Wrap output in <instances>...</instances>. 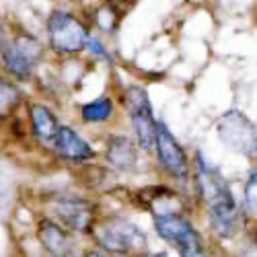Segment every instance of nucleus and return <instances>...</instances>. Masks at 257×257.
Segmentation results:
<instances>
[{
    "label": "nucleus",
    "instance_id": "nucleus-16",
    "mask_svg": "<svg viewBox=\"0 0 257 257\" xmlns=\"http://www.w3.org/2000/svg\"><path fill=\"white\" fill-rule=\"evenodd\" d=\"M121 17H123V15H119V13H117V11H113L111 7L103 5V7L95 9V13H93V23H95V27H97L101 33L111 35V33H115V31H117Z\"/></svg>",
    "mask_w": 257,
    "mask_h": 257
},
{
    "label": "nucleus",
    "instance_id": "nucleus-15",
    "mask_svg": "<svg viewBox=\"0 0 257 257\" xmlns=\"http://www.w3.org/2000/svg\"><path fill=\"white\" fill-rule=\"evenodd\" d=\"M21 103V91L17 87V82L0 76V119L9 117Z\"/></svg>",
    "mask_w": 257,
    "mask_h": 257
},
{
    "label": "nucleus",
    "instance_id": "nucleus-4",
    "mask_svg": "<svg viewBox=\"0 0 257 257\" xmlns=\"http://www.w3.org/2000/svg\"><path fill=\"white\" fill-rule=\"evenodd\" d=\"M153 155H155L159 171L167 179H171L181 189L191 183V175H194V159H189L185 146L179 142V138L173 132L169 130L165 121L157 123Z\"/></svg>",
    "mask_w": 257,
    "mask_h": 257
},
{
    "label": "nucleus",
    "instance_id": "nucleus-20",
    "mask_svg": "<svg viewBox=\"0 0 257 257\" xmlns=\"http://www.w3.org/2000/svg\"><path fill=\"white\" fill-rule=\"evenodd\" d=\"M82 257H109V255H105V253L99 251V249H91V251H87V253H82Z\"/></svg>",
    "mask_w": 257,
    "mask_h": 257
},
{
    "label": "nucleus",
    "instance_id": "nucleus-21",
    "mask_svg": "<svg viewBox=\"0 0 257 257\" xmlns=\"http://www.w3.org/2000/svg\"><path fill=\"white\" fill-rule=\"evenodd\" d=\"M251 245H253V251L257 255V224H253V228H251Z\"/></svg>",
    "mask_w": 257,
    "mask_h": 257
},
{
    "label": "nucleus",
    "instance_id": "nucleus-13",
    "mask_svg": "<svg viewBox=\"0 0 257 257\" xmlns=\"http://www.w3.org/2000/svg\"><path fill=\"white\" fill-rule=\"evenodd\" d=\"M29 121H31V130H33L35 140L41 146H46V148L52 151L56 134H58L60 125H62L58 121V117L54 115V111L46 105L35 103V105H31V109H29Z\"/></svg>",
    "mask_w": 257,
    "mask_h": 257
},
{
    "label": "nucleus",
    "instance_id": "nucleus-2",
    "mask_svg": "<svg viewBox=\"0 0 257 257\" xmlns=\"http://www.w3.org/2000/svg\"><path fill=\"white\" fill-rule=\"evenodd\" d=\"M91 237L99 251L109 257H142L151 253L146 232L125 214H107L99 216L91 230Z\"/></svg>",
    "mask_w": 257,
    "mask_h": 257
},
{
    "label": "nucleus",
    "instance_id": "nucleus-6",
    "mask_svg": "<svg viewBox=\"0 0 257 257\" xmlns=\"http://www.w3.org/2000/svg\"><path fill=\"white\" fill-rule=\"evenodd\" d=\"M64 228L78 234H91L99 220V208L93 200L78 194H56L50 200V216Z\"/></svg>",
    "mask_w": 257,
    "mask_h": 257
},
{
    "label": "nucleus",
    "instance_id": "nucleus-8",
    "mask_svg": "<svg viewBox=\"0 0 257 257\" xmlns=\"http://www.w3.org/2000/svg\"><path fill=\"white\" fill-rule=\"evenodd\" d=\"M216 134L222 146L234 155H241L249 161L257 159V125L241 109H228L216 121Z\"/></svg>",
    "mask_w": 257,
    "mask_h": 257
},
{
    "label": "nucleus",
    "instance_id": "nucleus-18",
    "mask_svg": "<svg viewBox=\"0 0 257 257\" xmlns=\"http://www.w3.org/2000/svg\"><path fill=\"white\" fill-rule=\"evenodd\" d=\"M84 50H87L95 60H103V62H111L113 58H111V52L109 50H107L105 48V44H103V41L97 37V35H89V41H87V48H84Z\"/></svg>",
    "mask_w": 257,
    "mask_h": 257
},
{
    "label": "nucleus",
    "instance_id": "nucleus-14",
    "mask_svg": "<svg viewBox=\"0 0 257 257\" xmlns=\"http://www.w3.org/2000/svg\"><path fill=\"white\" fill-rule=\"evenodd\" d=\"M115 115V101L109 95L97 97L80 107V119L84 123H105Z\"/></svg>",
    "mask_w": 257,
    "mask_h": 257
},
{
    "label": "nucleus",
    "instance_id": "nucleus-1",
    "mask_svg": "<svg viewBox=\"0 0 257 257\" xmlns=\"http://www.w3.org/2000/svg\"><path fill=\"white\" fill-rule=\"evenodd\" d=\"M191 189L196 206L204 210L208 228L216 241H232L245 230L247 208L239 204L220 169L214 167L202 153L194 157Z\"/></svg>",
    "mask_w": 257,
    "mask_h": 257
},
{
    "label": "nucleus",
    "instance_id": "nucleus-24",
    "mask_svg": "<svg viewBox=\"0 0 257 257\" xmlns=\"http://www.w3.org/2000/svg\"><path fill=\"white\" fill-rule=\"evenodd\" d=\"M5 44V33H3V27H0V46Z\"/></svg>",
    "mask_w": 257,
    "mask_h": 257
},
{
    "label": "nucleus",
    "instance_id": "nucleus-5",
    "mask_svg": "<svg viewBox=\"0 0 257 257\" xmlns=\"http://www.w3.org/2000/svg\"><path fill=\"white\" fill-rule=\"evenodd\" d=\"M121 107L130 119L132 136L142 153H153L155 136H157V123L153 103L146 89L140 84H125L121 89Z\"/></svg>",
    "mask_w": 257,
    "mask_h": 257
},
{
    "label": "nucleus",
    "instance_id": "nucleus-9",
    "mask_svg": "<svg viewBox=\"0 0 257 257\" xmlns=\"http://www.w3.org/2000/svg\"><path fill=\"white\" fill-rule=\"evenodd\" d=\"M0 60L13 78L29 80L37 64L44 60V44L29 33H19L17 37L0 46Z\"/></svg>",
    "mask_w": 257,
    "mask_h": 257
},
{
    "label": "nucleus",
    "instance_id": "nucleus-7",
    "mask_svg": "<svg viewBox=\"0 0 257 257\" xmlns=\"http://www.w3.org/2000/svg\"><path fill=\"white\" fill-rule=\"evenodd\" d=\"M48 44L58 56H74L87 48L89 27L84 21L68 11H54L48 17Z\"/></svg>",
    "mask_w": 257,
    "mask_h": 257
},
{
    "label": "nucleus",
    "instance_id": "nucleus-17",
    "mask_svg": "<svg viewBox=\"0 0 257 257\" xmlns=\"http://www.w3.org/2000/svg\"><path fill=\"white\" fill-rule=\"evenodd\" d=\"M243 200L249 214L257 216V167H253L247 175L245 187H243Z\"/></svg>",
    "mask_w": 257,
    "mask_h": 257
},
{
    "label": "nucleus",
    "instance_id": "nucleus-11",
    "mask_svg": "<svg viewBox=\"0 0 257 257\" xmlns=\"http://www.w3.org/2000/svg\"><path fill=\"white\" fill-rule=\"evenodd\" d=\"M52 151L64 159V161H68V163H74V165H87L91 161H95L97 153H95V148L84 140L74 127L70 125H60V130L56 134V140H54V146H52Z\"/></svg>",
    "mask_w": 257,
    "mask_h": 257
},
{
    "label": "nucleus",
    "instance_id": "nucleus-10",
    "mask_svg": "<svg viewBox=\"0 0 257 257\" xmlns=\"http://www.w3.org/2000/svg\"><path fill=\"white\" fill-rule=\"evenodd\" d=\"M140 146L134 136L127 134H111L105 140V163L117 173H134L140 165Z\"/></svg>",
    "mask_w": 257,
    "mask_h": 257
},
{
    "label": "nucleus",
    "instance_id": "nucleus-22",
    "mask_svg": "<svg viewBox=\"0 0 257 257\" xmlns=\"http://www.w3.org/2000/svg\"><path fill=\"white\" fill-rule=\"evenodd\" d=\"M142 257H167V253H146Z\"/></svg>",
    "mask_w": 257,
    "mask_h": 257
},
{
    "label": "nucleus",
    "instance_id": "nucleus-23",
    "mask_svg": "<svg viewBox=\"0 0 257 257\" xmlns=\"http://www.w3.org/2000/svg\"><path fill=\"white\" fill-rule=\"evenodd\" d=\"M54 257H82V255H76V253H68V255H54Z\"/></svg>",
    "mask_w": 257,
    "mask_h": 257
},
{
    "label": "nucleus",
    "instance_id": "nucleus-19",
    "mask_svg": "<svg viewBox=\"0 0 257 257\" xmlns=\"http://www.w3.org/2000/svg\"><path fill=\"white\" fill-rule=\"evenodd\" d=\"M134 3H136V0H105V5L111 7L113 11H117L119 15H125L127 11L134 7Z\"/></svg>",
    "mask_w": 257,
    "mask_h": 257
},
{
    "label": "nucleus",
    "instance_id": "nucleus-12",
    "mask_svg": "<svg viewBox=\"0 0 257 257\" xmlns=\"http://www.w3.org/2000/svg\"><path fill=\"white\" fill-rule=\"evenodd\" d=\"M68 228H64L52 218H44L39 222V241L44 249L54 257V255H68L74 253V239Z\"/></svg>",
    "mask_w": 257,
    "mask_h": 257
},
{
    "label": "nucleus",
    "instance_id": "nucleus-3",
    "mask_svg": "<svg viewBox=\"0 0 257 257\" xmlns=\"http://www.w3.org/2000/svg\"><path fill=\"white\" fill-rule=\"evenodd\" d=\"M157 237L163 239L177 257H212V247L196 226L191 212H173L153 218Z\"/></svg>",
    "mask_w": 257,
    "mask_h": 257
}]
</instances>
